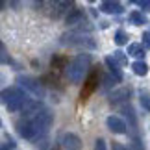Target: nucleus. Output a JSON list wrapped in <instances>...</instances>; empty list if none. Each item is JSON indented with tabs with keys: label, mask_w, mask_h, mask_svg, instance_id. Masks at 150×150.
<instances>
[{
	"label": "nucleus",
	"mask_w": 150,
	"mask_h": 150,
	"mask_svg": "<svg viewBox=\"0 0 150 150\" xmlns=\"http://www.w3.org/2000/svg\"><path fill=\"white\" fill-rule=\"evenodd\" d=\"M52 120H54L52 113L48 111V109L43 108L41 111H39L37 115H33V117L19 120V122H17V132H19L21 137H24V139H28V141H37L39 137L47 135Z\"/></svg>",
	"instance_id": "nucleus-1"
},
{
	"label": "nucleus",
	"mask_w": 150,
	"mask_h": 150,
	"mask_svg": "<svg viewBox=\"0 0 150 150\" xmlns=\"http://www.w3.org/2000/svg\"><path fill=\"white\" fill-rule=\"evenodd\" d=\"M67 69V78L71 83H82L85 78H87V72L91 69V54L87 52H82V54H78L74 59L69 63Z\"/></svg>",
	"instance_id": "nucleus-2"
},
{
	"label": "nucleus",
	"mask_w": 150,
	"mask_h": 150,
	"mask_svg": "<svg viewBox=\"0 0 150 150\" xmlns=\"http://www.w3.org/2000/svg\"><path fill=\"white\" fill-rule=\"evenodd\" d=\"M61 45H69V47H76V48H83V50L96 48V43H95L93 37L87 35V33H78V32L63 33L61 35Z\"/></svg>",
	"instance_id": "nucleus-3"
},
{
	"label": "nucleus",
	"mask_w": 150,
	"mask_h": 150,
	"mask_svg": "<svg viewBox=\"0 0 150 150\" xmlns=\"http://www.w3.org/2000/svg\"><path fill=\"white\" fill-rule=\"evenodd\" d=\"M17 87L22 89L28 96H33V98H45V87L41 83L37 82L35 78H32V76H19L17 78Z\"/></svg>",
	"instance_id": "nucleus-4"
},
{
	"label": "nucleus",
	"mask_w": 150,
	"mask_h": 150,
	"mask_svg": "<svg viewBox=\"0 0 150 150\" xmlns=\"http://www.w3.org/2000/svg\"><path fill=\"white\" fill-rule=\"evenodd\" d=\"M59 146L63 150H82V139L72 132H65L59 139Z\"/></svg>",
	"instance_id": "nucleus-5"
},
{
	"label": "nucleus",
	"mask_w": 150,
	"mask_h": 150,
	"mask_svg": "<svg viewBox=\"0 0 150 150\" xmlns=\"http://www.w3.org/2000/svg\"><path fill=\"white\" fill-rule=\"evenodd\" d=\"M132 95V89L130 87H119L115 89L111 95H109V104L111 106H120V104H126Z\"/></svg>",
	"instance_id": "nucleus-6"
},
{
	"label": "nucleus",
	"mask_w": 150,
	"mask_h": 150,
	"mask_svg": "<svg viewBox=\"0 0 150 150\" xmlns=\"http://www.w3.org/2000/svg\"><path fill=\"white\" fill-rule=\"evenodd\" d=\"M106 126L109 128V132H113V134H119L122 135L128 132V128H126V122L120 117H117V115H109V117L106 119Z\"/></svg>",
	"instance_id": "nucleus-7"
},
{
	"label": "nucleus",
	"mask_w": 150,
	"mask_h": 150,
	"mask_svg": "<svg viewBox=\"0 0 150 150\" xmlns=\"http://www.w3.org/2000/svg\"><path fill=\"white\" fill-rule=\"evenodd\" d=\"M28 98H30V96H28V95L24 93V91H21V93L17 95L13 100H9L8 104H6V108H8V111H11V113H15V111H21V109H22V106L26 104V100H28Z\"/></svg>",
	"instance_id": "nucleus-8"
},
{
	"label": "nucleus",
	"mask_w": 150,
	"mask_h": 150,
	"mask_svg": "<svg viewBox=\"0 0 150 150\" xmlns=\"http://www.w3.org/2000/svg\"><path fill=\"white\" fill-rule=\"evenodd\" d=\"M65 22L69 26H80L82 22H85V15H83V11L82 9H78V8H74V9H71L67 13V17H65Z\"/></svg>",
	"instance_id": "nucleus-9"
},
{
	"label": "nucleus",
	"mask_w": 150,
	"mask_h": 150,
	"mask_svg": "<svg viewBox=\"0 0 150 150\" xmlns=\"http://www.w3.org/2000/svg\"><path fill=\"white\" fill-rule=\"evenodd\" d=\"M96 78H98V74H96V72H91L89 76L85 78V89L82 91V95H80V96H82V100H85L96 87H98V83H96Z\"/></svg>",
	"instance_id": "nucleus-10"
},
{
	"label": "nucleus",
	"mask_w": 150,
	"mask_h": 150,
	"mask_svg": "<svg viewBox=\"0 0 150 150\" xmlns=\"http://www.w3.org/2000/svg\"><path fill=\"white\" fill-rule=\"evenodd\" d=\"M104 61H106V65H108V69H109V76H111L115 82H122V72H120L119 65L113 61V57H111V56H108Z\"/></svg>",
	"instance_id": "nucleus-11"
},
{
	"label": "nucleus",
	"mask_w": 150,
	"mask_h": 150,
	"mask_svg": "<svg viewBox=\"0 0 150 150\" xmlns=\"http://www.w3.org/2000/svg\"><path fill=\"white\" fill-rule=\"evenodd\" d=\"M21 91L22 89H19L17 85H15V87H6L4 91H0V104H4V106H6V104H8L9 100H13Z\"/></svg>",
	"instance_id": "nucleus-12"
},
{
	"label": "nucleus",
	"mask_w": 150,
	"mask_h": 150,
	"mask_svg": "<svg viewBox=\"0 0 150 150\" xmlns=\"http://www.w3.org/2000/svg\"><path fill=\"white\" fill-rule=\"evenodd\" d=\"M126 56L137 57V61H143V57H145V47H143V45H139V43H132L130 47H128Z\"/></svg>",
	"instance_id": "nucleus-13"
},
{
	"label": "nucleus",
	"mask_w": 150,
	"mask_h": 150,
	"mask_svg": "<svg viewBox=\"0 0 150 150\" xmlns=\"http://www.w3.org/2000/svg\"><path fill=\"white\" fill-rule=\"evenodd\" d=\"M122 113H124V117L128 119V124H126V128H135L137 126V119H135V113H134V108L130 106V104H124L122 106Z\"/></svg>",
	"instance_id": "nucleus-14"
},
{
	"label": "nucleus",
	"mask_w": 150,
	"mask_h": 150,
	"mask_svg": "<svg viewBox=\"0 0 150 150\" xmlns=\"http://www.w3.org/2000/svg\"><path fill=\"white\" fill-rule=\"evenodd\" d=\"M100 9L104 11V13H120L122 11V6H120L119 2H111V0H106V2L100 4Z\"/></svg>",
	"instance_id": "nucleus-15"
},
{
	"label": "nucleus",
	"mask_w": 150,
	"mask_h": 150,
	"mask_svg": "<svg viewBox=\"0 0 150 150\" xmlns=\"http://www.w3.org/2000/svg\"><path fill=\"white\" fill-rule=\"evenodd\" d=\"M139 104H141V108L145 109V111L150 113V93H148V89H139Z\"/></svg>",
	"instance_id": "nucleus-16"
},
{
	"label": "nucleus",
	"mask_w": 150,
	"mask_h": 150,
	"mask_svg": "<svg viewBox=\"0 0 150 150\" xmlns=\"http://www.w3.org/2000/svg\"><path fill=\"white\" fill-rule=\"evenodd\" d=\"M132 69H134V74H137V76H146L148 74V65L145 61H134Z\"/></svg>",
	"instance_id": "nucleus-17"
},
{
	"label": "nucleus",
	"mask_w": 150,
	"mask_h": 150,
	"mask_svg": "<svg viewBox=\"0 0 150 150\" xmlns=\"http://www.w3.org/2000/svg\"><path fill=\"white\" fill-rule=\"evenodd\" d=\"M128 19L132 24H135V26H143V24H146V19H145V15L141 13V11H132V13L128 15Z\"/></svg>",
	"instance_id": "nucleus-18"
},
{
	"label": "nucleus",
	"mask_w": 150,
	"mask_h": 150,
	"mask_svg": "<svg viewBox=\"0 0 150 150\" xmlns=\"http://www.w3.org/2000/svg\"><path fill=\"white\" fill-rule=\"evenodd\" d=\"M111 57H113V61L117 63L119 67H120V65H128V56H126L122 50H115Z\"/></svg>",
	"instance_id": "nucleus-19"
},
{
	"label": "nucleus",
	"mask_w": 150,
	"mask_h": 150,
	"mask_svg": "<svg viewBox=\"0 0 150 150\" xmlns=\"http://www.w3.org/2000/svg\"><path fill=\"white\" fill-rule=\"evenodd\" d=\"M115 43H117L119 47L126 45L128 43V33H126L124 30H117V33H115Z\"/></svg>",
	"instance_id": "nucleus-20"
},
{
	"label": "nucleus",
	"mask_w": 150,
	"mask_h": 150,
	"mask_svg": "<svg viewBox=\"0 0 150 150\" xmlns=\"http://www.w3.org/2000/svg\"><path fill=\"white\" fill-rule=\"evenodd\" d=\"M115 83H117V82H115L111 76H104V80H102V87H100V89H102V91H108V89H111Z\"/></svg>",
	"instance_id": "nucleus-21"
},
{
	"label": "nucleus",
	"mask_w": 150,
	"mask_h": 150,
	"mask_svg": "<svg viewBox=\"0 0 150 150\" xmlns=\"http://www.w3.org/2000/svg\"><path fill=\"white\" fill-rule=\"evenodd\" d=\"M47 143H48V139H47V135H45V137H39V139L35 141V145H37V148L39 150H47Z\"/></svg>",
	"instance_id": "nucleus-22"
},
{
	"label": "nucleus",
	"mask_w": 150,
	"mask_h": 150,
	"mask_svg": "<svg viewBox=\"0 0 150 150\" xmlns=\"http://www.w3.org/2000/svg\"><path fill=\"white\" fill-rule=\"evenodd\" d=\"M63 63H65V57H54V59H52V67L54 69H63Z\"/></svg>",
	"instance_id": "nucleus-23"
},
{
	"label": "nucleus",
	"mask_w": 150,
	"mask_h": 150,
	"mask_svg": "<svg viewBox=\"0 0 150 150\" xmlns=\"http://www.w3.org/2000/svg\"><path fill=\"white\" fill-rule=\"evenodd\" d=\"M95 150H108V145L104 139H96L95 141Z\"/></svg>",
	"instance_id": "nucleus-24"
},
{
	"label": "nucleus",
	"mask_w": 150,
	"mask_h": 150,
	"mask_svg": "<svg viewBox=\"0 0 150 150\" xmlns=\"http://www.w3.org/2000/svg\"><path fill=\"white\" fill-rule=\"evenodd\" d=\"M139 4V8L143 11H150V0H141V2H137Z\"/></svg>",
	"instance_id": "nucleus-25"
},
{
	"label": "nucleus",
	"mask_w": 150,
	"mask_h": 150,
	"mask_svg": "<svg viewBox=\"0 0 150 150\" xmlns=\"http://www.w3.org/2000/svg\"><path fill=\"white\" fill-rule=\"evenodd\" d=\"M143 43H145V47L150 48V32H145V33H143Z\"/></svg>",
	"instance_id": "nucleus-26"
},
{
	"label": "nucleus",
	"mask_w": 150,
	"mask_h": 150,
	"mask_svg": "<svg viewBox=\"0 0 150 150\" xmlns=\"http://www.w3.org/2000/svg\"><path fill=\"white\" fill-rule=\"evenodd\" d=\"M111 148H113V150H126L122 145H120V143H113V146H111Z\"/></svg>",
	"instance_id": "nucleus-27"
},
{
	"label": "nucleus",
	"mask_w": 150,
	"mask_h": 150,
	"mask_svg": "<svg viewBox=\"0 0 150 150\" xmlns=\"http://www.w3.org/2000/svg\"><path fill=\"white\" fill-rule=\"evenodd\" d=\"M4 61H8V57H6L4 54H0V63H4Z\"/></svg>",
	"instance_id": "nucleus-28"
},
{
	"label": "nucleus",
	"mask_w": 150,
	"mask_h": 150,
	"mask_svg": "<svg viewBox=\"0 0 150 150\" xmlns=\"http://www.w3.org/2000/svg\"><path fill=\"white\" fill-rule=\"evenodd\" d=\"M50 150H63V148H61V146H59V145H54V146H52V148H50Z\"/></svg>",
	"instance_id": "nucleus-29"
},
{
	"label": "nucleus",
	"mask_w": 150,
	"mask_h": 150,
	"mask_svg": "<svg viewBox=\"0 0 150 150\" xmlns=\"http://www.w3.org/2000/svg\"><path fill=\"white\" fill-rule=\"evenodd\" d=\"M0 54H4V43L0 41Z\"/></svg>",
	"instance_id": "nucleus-30"
},
{
	"label": "nucleus",
	"mask_w": 150,
	"mask_h": 150,
	"mask_svg": "<svg viewBox=\"0 0 150 150\" xmlns=\"http://www.w3.org/2000/svg\"><path fill=\"white\" fill-rule=\"evenodd\" d=\"M6 8V2H2V0H0V9H4Z\"/></svg>",
	"instance_id": "nucleus-31"
},
{
	"label": "nucleus",
	"mask_w": 150,
	"mask_h": 150,
	"mask_svg": "<svg viewBox=\"0 0 150 150\" xmlns=\"http://www.w3.org/2000/svg\"><path fill=\"white\" fill-rule=\"evenodd\" d=\"M0 150H11L9 146H0Z\"/></svg>",
	"instance_id": "nucleus-32"
},
{
	"label": "nucleus",
	"mask_w": 150,
	"mask_h": 150,
	"mask_svg": "<svg viewBox=\"0 0 150 150\" xmlns=\"http://www.w3.org/2000/svg\"><path fill=\"white\" fill-rule=\"evenodd\" d=\"M0 126H2V122H0Z\"/></svg>",
	"instance_id": "nucleus-33"
}]
</instances>
